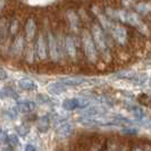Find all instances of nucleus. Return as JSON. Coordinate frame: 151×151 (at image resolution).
<instances>
[{
  "mask_svg": "<svg viewBox=\"0 0 151 151\" xmlns=\"http://www.w3.org/2000/svg\"><path fill=\"white\" fill-rule=\"evenodd\" d=\"M0 142H2V143H7L8 142V135L2 131H0Z\"/></svg>",
  "mask_w": 151,
  "mask_h": 151,
  "instance_id": "13",
  "label": "nucleus"
},
{
  "mask_svg": "<svg viewBox=\"0 0 151 151\" xmlns=\"http://www.w3.org/2000/svg\"><path fill=\"white\" fill-rule=\"evenodd\" d=\"M73 133H74V127L69 123L63 124L57 129V136L60 139H68L73 135Z\"/></svg>",
  "mask_w": 151,
  "mask_h": 151,
  "instance_id": "2",
  "label": "nucleus"
},
{
  "mask_svg": "<svg viewBox=\"0 0 151 151\" xmlns=\"http://www.w3.org/2000/svg\"><path fill=\"white\" fill-rule=\"evenodd\" d=\"M66 90L65 88H64V85H61V84H50L49 86H48V92L49 93H51V94H60L63 93L64 91Z\"/></svg>",
  "mask_w": 151,
  "mask_h": 151,
  "instance_id": "5",
  "label": "nucleus"
},
{
  "mask_svg": "<svg viewBox=\"0 0 151 151\" xmlns=\"http://www.w3.org/2000/svg\"><path fill=\"white\" fill-rule=\"evenodd\" d=\"M35 107H37V105L33 101H22V102L17 104V110L19 113L30 114L35 109Z\"/></svg>",
  "mask_w": 151,
  "mask_h": 151,
  "instance_id": "3",
  "label": "nucleus"
},
{
  "mask_svg": "<svg viewBox=\"0 0 151 151\" xmlns=\"http://www.w3.org/2000/svg\"><path fill=\"white\" fill-rule=\"evenodd\" d=\"M25 151H35V147L32 145V144H27L25 147Z\"/></svg>",
  "mask_w": 151,
  "mask_h": 151,
  "instance_id": "14",
  "label": "nucleus"
},
{
  "mask_svg": "<svg viewBox=\"0 0 151 151\" xmlns=\"http://www.w3.org/2000/svg\"><path fill=\"white\" fill-rule=\"evenodd\" d=\"M19 86L22 89H24V90H29V91L37 89L35 83L33 81H31V80H22V81H19Z\"/></svg>",
  "mask_w": 151,
  "mask_h": 151,
  "instance_id": "7",
  "label": "nucleus"
},
{
  "mask_svg": "<svg viewBox=\"0 0 151 151\" xmlns=\"http://www.w3.org/2000/svg\"><path fill=\"white\" fill-rule=\"evenodd\" d=\"M131 111H132V115L134 116V118L136 119H142L143 118V110L142 108L137 106H133L131 108Z\"/></svg>",
  "mask_w": 151,
  "mask_h": 151,
  "instance_id": "9",
  "label": "nucleus"
},
{
  "mask_svg": "<svg viewBox=\"0 0 151 151\" xmlns=\"http://www.w3.org/2000/svg\"><path fill=\"white\" fill-rule=\"evenodd\" d=\"M50 126V122H49V117L45 116L42 117L38 123V129H40V132H47L48 129Z\"/></svg>",
  "mask_w": 151,
  "mask_h": 151,
  "instance_id": "6",
  "label": "nucleus"
},
{
  "mask_svg": "<svg viewBox=\"0 0 151 151\" xmlns=\"http://www.w3.org/2000/svg\"><path fill=\"white\" fill-rule=\"evenodd\" d=\"M122 133L123 134H126V135H133L137 133V129H122Z\"/></svg>",
  "mask_w": 151,
  "mask_h": 151,
  "instance_id": "12",
  "label": "nucleus"
},
{
  "mask_svg": "<svg viewBox=\"0 0 151 151\" xmlns=\"http://www.w3.org/2000/svg\"><path fill=\"white\" fill-rule=\"evenodd\" d=\"M4 151H13L10 148H6V149H4Z\"/></svg>",
  "mask_w": 151,
  "mask_h": 151,
  "instance_id": "18",
  "label": "nucleus"
},
{
  "mask_svg": "<svg viewBox=\"0 0 151 151\" xmlns=\"http://www.w3.org/2000/svg\"><path fill=\"white\" fill-rule=\"evenodd\" d=\"M29 129H30V127L29 126H24V125H21L19 127H17V131H18V133L21 134V135H26L27 133H29Z\"/></svg>",
  "mask_w": 151,
  "mask_h": 151,
  "instance_id": "11",
  "label": "nucleus"
},
{
  "mask_svg": "<svg viewBox=\"0 0 151 151\" xmlns=\"http://www.w3.org/2000/svg\"><path fill=\"white\" fill-rule=\"evenodd\" d=\"M39 101L42 102V104H45V102L48 101V98H47V97H39Z\"/></svg>",
  "mask_w": 151,
  "mask_h": 151,
  "instance_id": "16",
  "label": "nucleus"
},
{
  "mask_svg": "<svg viewBox=\"0 0 151 151\" xmlns=\"http://www.w3.org/2000/svg\"><path fill=\"white\" fill-rule=\"evenodd\" d=\"M6 77H7V74H6L4 70L0 69V80H4V78H6Z\"/></svg>",
  "mask_w": 151,
  "mask_h": 151,
  "instance_id": "15",
  "label": "nucleus"
},
{
  "mask_svg": "<svg viewBox=\"0 0 151 151\" xmlns=\"http://www.w3.org/2000/svg\"><path fill=\"white\" fill-rule=\"evenodd\" d=\"M89 105V101L86 100H81V99H66L63 101V108L65 110L72 111L77 108H83Z\"/></svg>",
  "mask_w": 151,
  "mask_h": 151,
  "instance_id": "1",
  "label": "nucleus"
},
{
  "mask_svg": "<svg viewBox=\"0 0 151 151\" xmlns=\"http://www.w3.org/2000/svg\"><path fill=\"white\" fill-rule=\"evenodd\" d=\"M137 101L140 104H142L144 106H151V94H145V93H142L137 98Z\"/></svg>",
  "mask_w": 151,
  "mask_h": 151,
  "instance_id": "8",
  "label": "nucleus"
},
{
  "mask_svg": "<svg viewBox=\"0 0 151 151\" xmlns=\"http://www.w3.org/2000/svg\"><path fill=\"white\" fill-rule=\"evenodd\" d=\"M132 151H143V150H142V147H134V148H132Z\"/></svg>",
  "mask_w": 151,
  "mask_h": 151,
  "instance_id": "17",
  "label": "nucleus"
},
{
  "mask_svg": "<svg viewBox=\"0 0 151 151\" xmlns=\"http://www.w3.org/2000/svg\"><path fill=\"white\" fill-rule=\"evenodd\" d=\"M102 113H105V108L100 106H93L85 109L84 115H85V117H92V116H97V115H100Z\"/></svg>",
  "mask_w": 151,
  "mask_h": 151,
  "instance_id": "4",
  "label": "nucleus"
},
{
  "mask_svg": "<svg viewBox=\"0 0 151 151\" xmlns=\"http://www.w3.org/2000/svg\"><path fill=\"white\" fill-rule=\"evenodd\" d=\"M8 143H10L12 147H15V145H18V139L16 135H10L8 136Z\"/></svg>",
  "mask_w": 151,
  "mask_h": 151,
  "instance_id": "10",
  "label": "nucleus"
}]
</instances>
